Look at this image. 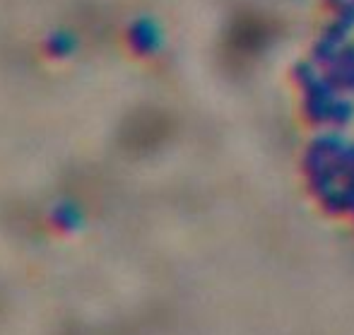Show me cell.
Here are the masks:
<instances>
[{
  "instance_id": "cell-1",
  "label": "cell",
  "mask_w": 354,
  "mask_h": 335,
  "mask_svg": "<svg viewBox=\"0 0 354 335\" xmlns=\"http://www.w3.org/2000/svg\"><path fill=\"white\" fill-rule=\"evenodd\" d=\"M272 24L270 19L261 17L258 12H251L246 17H239L234 22V32L229 37V46L236 51V56L253 58L270 44Z\"/></svg>"
}]
</instances>
